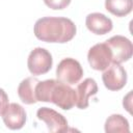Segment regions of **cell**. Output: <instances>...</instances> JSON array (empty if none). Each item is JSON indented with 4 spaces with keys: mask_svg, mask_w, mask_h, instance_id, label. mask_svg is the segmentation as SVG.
Returning <instances> with one entry per match:
<instances>
[{
    "mask_svg": "<svg viewBox=\"0 0 133 133\" xmlns=\"http://www.w3.org/2000/svg\"><path fill=\"white\" fill-rule=\"evenodd\" d=\"M38 79L35 77H28L21 81L18 87V95L21 101L25 104H34L37 102L35 98V86Z\"/></svg>",
    "mask_w": 133,
    "mask_h": 133,
    "instance_id": "cell-12",
    "label": "cell"
},
{
    "mask_svg": "<svg viewBox=\"0 0 133 133\" xmlns=\"http://www.w3.org/2000/svg\"><path fill=\"white\" fill-rule=\"evenodd\" d=\"M7 105H8V97L6 92L2 88H0V115L3 113Z\"/></svg>",
    "mask_w": 133,
    "mask_h": 133,
    "instance_id": "cell-16",
    "label": "cell"
},
{
    "mask_svg": "<svg viewBox=\"0 0 133 133\" xmlns=\"http://www.w3.org/2000/svg\"><path fill=\"white\" fill-rule=\"evenodd\" d=\"M106 45L112 54V62L122 63L129 60L133 54V45L129 38L124 35H114L107 39Z\"/></svg>",
    "mask_w": 133,
    "mask_h": 133,
    "instance_id": "cell-5",
    "label": "cell"
},
{
    "mask_svg": "<svg viewBox=\"0 0 133 133\" xmlns=\"http://www.w3.org/2000/svg\"><path fill=\"white\" fill-rule=\"evenodd\" d=\"M83 76V69L78 60L74 58H64L62 59L56 69L57 80L72 85L78 83Z\"/></svg>",
    "mask_w": 133,
    "mask_h": 133,
    "instance_id": "cell-3",
    "label": "cell"
},
{
    "mask_svg": "<svg viewBox=\"0 0 133 133\" xmlns=\"http://www.w3.org/2000/svg\"><path fill=\"white\" fill-rule=\"evenodd\" d=\"M85 24L89 31L98 35H102L110 32L113 27L111 19H109L108 17H106L101 12H91L87 15Z\"/></svg>",
    "mask_w": 133,
    "mask_h": 133,
    "instance_id": "cell-10",
    "label": "cell"
},
{
    "mask_svg": "<svg viewBox=\"0 0 133 133\" xmlns=\"http://www.w3.org/2000/svg\"><path fill=\"white\" fill-rule=\"evenodd\" d=\"M87 60L96 71H104L112 63V54L106 43L92 46L87 53Z\"/></svg>",
    "mask_w": 133,
    "mask_h": 133,
    "instance_id": "cell-6",
    "label": "cell"
},
{
    "mask_svg": "<svg viewBox=\"0 0 133 133\" xmlns=\"http://www.w3.org/2000/svg\"><path fill=\"white\" fill-rule=\"evenodd\" d=\"M3 122L10 130H19L26 123V111L18 103H10L1 114Z\"/></svg>",
    "mask_w": 133,
    "mask_h": 133,
    "instance_id": "cell-9",
    "label": "cell"
},
{
    "mask_svg": "<svg viewBox=\"0 0 133 133\" xmlns=\"http://www.w3.org/2000/svg\"><path fill=\"white\" fill-rule=\"evenodd\" d=\"M102 80L105 87L109 90H119L127 83V72L121 63L112 62L102 75Z\"/></svg>",
    "mask_w": 133,
    "mask_h": 133,
    "instance_id": "cell-7",
    "label": "cell"
},
{
    "mask_svg": "<svg viewBox=\"0 0 133 133\" xmlns=\"http://www.w3.org/2000/svg\"><path fill=\"white\" fill-rule=\"evenodd\" d=\"M98 92V85L97 82L92 78H86L83 82L79 83L76 89L77 100L76 106L80 109H85L88 107L89 102L88 99L90 96H95Z\"/></svg>",
    "mask_w": 133,
    "mask_h": 133,
    "instance_id": "cell-11",
    "label": "cell"
},
{
    "mask_svg": "<svg viewBox=\"0 0 133 133\" xmlns=\"http://www.w3.org/2000/svg\"><path fill=\"white\" fill-rule=\"evenodd\" d=\"M105 8L116 17H125L132 11L133 0H105Z\"/></svg>",
    "mask_w": 133,
    "mask_h": 133,
    "instance_id": "cell-14",
    "label": "cell"
},
{
    "mask_svg": "<svg viewBox=\"0 0 133 133\" xmlns=\"http://www.w3.org/2000/svg\"><path fill=\"white\" fill-rule=\"evenodd\" d=\"M34 35L46 43H66L76 34V25L68 18L45 17L34 24Z\"/></svg>",
    "mask_w": 133,
    "mask_h": 133,
    "instance_id": "cell-1",
    "label": "cell"
},
{
    "mask_svg": "<svg viewBox=\"0 0 133 133\" xmlns=\"http://www.w3.org/2000/svg\"><path fill=\"white\" fill-rule=\"evenodd\" d=\"M36 116L39 121H43L50 132L58 133L68 131V121L66 118L55 111L54 109L48 107H42L37 110Z\"/></svg>",
    "mask_w": 133,
    "mask_h": 133,
    "instance_id": "cell-8",
    "label": "cell"
},
{
    "mask_svg": "<svg viewBox=\"0 0 133 133\" xmlns=\"http://www.w3.org/2000/svg\"><path fill=\"white\" fill-rule=\"evenodd\" d=\"M44 2L52 9H63L71 3V0H44Z\"/></svg>",
    "mask_w": 133,
    "mask_h": 133,
    "instance_id": "cell-15",
    "label": "cell"
},
{
    "mask_svg": "<svg viewBox=\"0 0 133 133\" xmlns=\"http://www.w3.org/2000/svg\"><path fill=\"white\" fill-rule=\"evenodd\" d=\"M53 59L51 53L41 47L33 49L28 56L27 66L32 75L38 76L48 73L52 68Z\"/></svg>",
    "mask_w": 133,
    "mask_h": 133,
    "instance_id": "cell-4",
    "label": "cell"
},
{
    "mask_svg": "<svg viewBox=\"0 0 133 133\" xmlns=\"http://www.w3.org/2000/svg\"><path fill=\"white\" fill-rule=\"evenodd\" d=\"M35 98L39 102H52L63 110H70L76 105V90L69 84L58 80L38 81L35 86Z\"/></svg>",
    "mask_w": 133,
    "mask_h": 133,
    "instance_id": "cell-2",
    "label": "cell"
},
{
    "mask_svg": "<svg viewBox=\"0 0 133 133\" xmlns=\"http://www.w3.org/2000/svg\"><path fill=\"white\" fill-rule=\"evenodd\" d=\"M105 132L107 133H128L130 132L129 122L122 114H112L105 122Z\"/></svg>",
    "mask_w": 133,
    "mask_h": 133,
    "instance_id": "cell-13",
    "label": "cell"
},
{
    "mask_svg": "<svg viewBox=\"0 0 133 133\" xmlns=\"http://www.w3.org/2000/svg\"><path fill=\"white\" fill-rule=\"evenodd\" d=\"M131 97H132V92L130 91L125 98H124V101H123V105H124V107L131 113V103H132V101H131Z\"/></svg>",
    "mask_w": 133,
    "mask_h": 133,
    "instance_id": "cell-17",
    "label": "cell"
}]
</instances>
